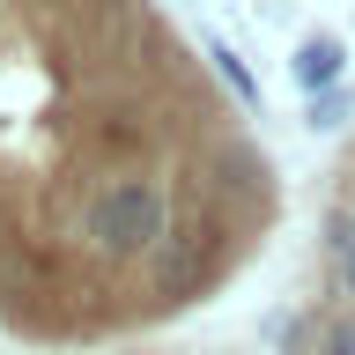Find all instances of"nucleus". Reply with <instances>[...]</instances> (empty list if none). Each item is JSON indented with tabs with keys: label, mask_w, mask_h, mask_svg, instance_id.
I'll list each match as a JSON object with an SVG mask.
<instances>
[{
	"label": "nucleus",
	"mask_w": 355,
	"mask_h": 355,
	"mask_svg": "<svg viewBox=\"0 0 355 355\" xmlns=\"http://www.w3.org/2000/svg\"><path fill=\"white\" fill-rule=\"evenodd\" d=\"M171 193L163 178L148 171H96L74 185V207H67V237L89 266H111V274H141L155 259V244L171 237Z\"/></svg>",
	"instance_id": "nucleus-1"
},
{
	"label": "nucleus",
	"mask_w": 355,
	"mask_h": 355,
	"mask_svg": "<svg viewBox=\"0 0 355 355\" xmlns=\"http://www.w3.org/2000/svg\"><path fill=\"white\" fill-rule=\"evenodd\" d=\"M244 244H252V237H244L230 215H215L207 200H185V215L171 222V237L155 244V259L141 266V296H148V311L200 304V296L230 274V259H237Z\"/></svg>",
	"instance_id": "nucleus-2"
},
{
	"label": "nucleus",
	"mask_w": 355,
	"mask_h": 355,
	"mask_svg": "<svg viewBox=\"0 0 355 355\" xmlns=\"http://www.w3.org/2000/svg\"><path fill=\"white\" fill-rule=\"evenodd\" d=\"M288 355H355V311L348 304H326L288 326Z\"/></svg>",
	"instance_id": "nucleus-3"
},
{
	"label": "nucleus",
	"mask_w": 355,
	"mask_h": 355,
	"mask_svg": "<svg viewBox=\"0 0 355 355\" xmlns=\"http://www.w3.org/2000/svg\"><path fill=\"white\" fill-rule=\"evenodd\" d=\"M340 74H348V44L340 37H304L296 44V60H288V82L304 89V96H326V89H340Z\"/></svg>",
	"instance_id": "nucleus-4"
},
{
	"label": "nucleus",
	"mask_w": 355,
	"mask_h": 355,
	"mask_svg": "<svg viewBox=\"0 0 355 355\" xmlns=\"http://www.w3.org/2000/svg\"><path fill=\"white\" fill-rule=\"evenodd\" d=\"M318 259H326V288L355 304V215H348V207H333V215H326V244H318Z\"/></svg>",
	"instance_id": "nucleus-5"
},
{
	"label": "nucleus",
	"mask_w": 355,
	"mask_h": 355,
	"mask_svg": "<svg viewBox=\"0 0 355 355\" xmlns=\"http://www.w3.org/2000/svg\"><path fill=\"white\" fill-rule=\"evenodd\" d=\"M207 60H215V74H222V82L237 89V104H244V111H259V82H252V67H244L230 44H207Z\"/></svg>",
	"instance_id": "nucleus-6"
},
{
	"label": "nucleus",
	"mask_w": 355,
	"mask_h": 355,
	"mask_svg": "<svg viewBox=\"0 0 355 355\" xmlns=\"http://www.w3.org/2000/svg\"><path fill=\"white\" fill-rule=\"evenodd\" d=\"M340 119H355V89H326V96H311V126L333 133Z\"/></svg>",
	"instance_id": "nucleus-7"
},
{
	"label": "nucleus",
	"mask_w": 355,
	"mask_h": 355,
	"mask_svg": "<svg viewBox=\"0 0 355 355\" xmlns=\"http://www.w3.org/2000/svg\"><path fill=\"white\" fill-rule=\"evenodd\" d=\"M333 178H340V200H333V207H348V215H355V148L340 155V171H333Z\"/></svg>",
	"instance_id": "nucleus-8"
},
{
	"label": "nucleus",
	"mask_w": 355,
	"mask_h": 355,
	"mask_svg": "<svg viewBox=\"0 0 355 355\" xmlns=\"http://www.w3.org/2000/svg\"><path fill=\"white\" fill-rule=\"evenodd\" d=\"M0 237H8V215H0Z\"/></svg>",
	"instance_id": "nucleus-9"
}]
</instances>
